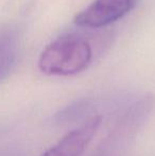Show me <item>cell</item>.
<instances>
[{"label":"cell","instance_id":"6da1fadb","mask_svg":"<svg viewBox=\"0 0 155 156\" xmlns=\"http://www.w3.org/2000/svg\"><path fill=\"white\" fill-rule=\"evenodd\" d=\"M93 49L88 41L76 34H67L50 43L38 58L41 72L49 76H73L90 64Z\"/></svg>","mask_w":155,"mask_h":156},{"label":"cell","instance_id":"7a4b0ae2","mask_svg":"<svg viewBox=\"0 0 155 156\" xmlns=\"http://www.w3.org/2000/svg\"><path fill=\"white\" fill-rule=\"evenodd\" d=\"M136 0H95L75 16V23L82 28H98L119 20L134 8Z\"/></svg>","mask_w":155,"mask_h":156},{"label":"cell","instance_id":"3957f363","mask_svg":"<svg viewBox=\"0 0 155 156\" xmlns=\"http://www.w3.org/2000/svg\"><path fill=\"white\" fill-rule=\"evenodd\" d=\"M101 122L100 115L86 118L80 126L68 132L41 156H81L97 133Z\"/></svg>","mask_w":155,"mask_h":156},{"label":"cell","instance_id":"277c9868","mask_svg":"<svg viewBox=\"0 0 155 156\" xmlns=\"http://www.w3.org/2000/svg\"><path fill=\"white\" fill-rule=\"evenodd\" d=\"M17 63V46H14L0 56V82L6 79Z\"/></svg>","mask_w":155,"mask_h":156},{"label":"cell","instance_id":"5b68a950","mask_svg":"<svg viewBox=\"0 0 155 156\" xmlns=\"http://www.w3.org/2000/svg\"><path fill=\"white\" fill-rule=\"evenodd\" d=\"M17 31L13 27H0V56L9 49L16 46Z\"/></svg>","mask_w":155,"mask_h":156}]
</instances>
